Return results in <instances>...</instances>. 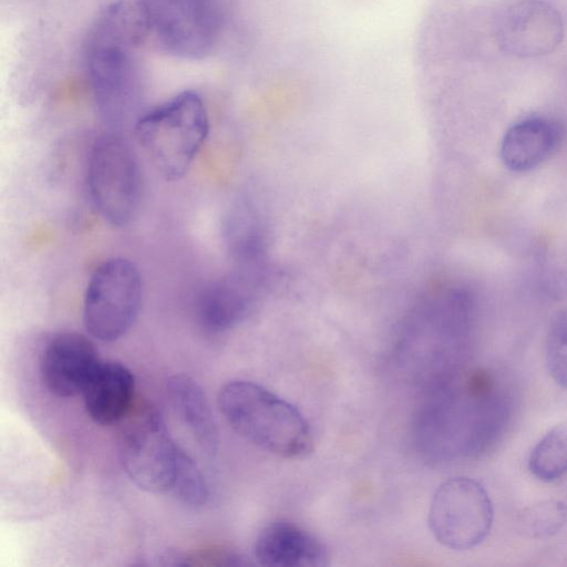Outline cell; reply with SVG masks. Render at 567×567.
Masks as SVG:
<instances>
[{
    "label": "cell",
    "mask_w": 567,
    "mask_h": 567,
    "mask_svg": "<svg viewBox=\"0 0 567 567\" xmlns=\"http://www.w3.org/2000/svg\"><path fill=\"white\" fill-rule=\"evenodd\" d=\"M563 128L555 120L532 116L513 124L504 134L501 157L513 172H528L544 163L557 148Z\"/></svg>",
    "instance_id": "2e32d148"
},
{
    "label": "cell",
    "mask_w": 567,
    "mask_h": 567,
    "mask_svg": "<svg viewBox=\"0 0 567 567\" xmlns=\"http://www.w3.org/2000/svg\"><path fill=\"white\" fill-rule=\"evenodd\" d=\"M143 286L137 267L114 257L100 264L90 277L83 300V322L95 339L111 342L134 323L142 302Z\"/></svg>",
    "instance_id": "8992f818"
},
{
    "label": "cell",
    "mask_w": 567,
    "mask_h": 567,
    "mask_svg": "<svg viewBox=\"0 0 567 567\" xmlns=\"http://www.w3.org/2000/svg\"><path fill=\"white\" fill-rule=\"evenodd\" d=\"M209 132L202 96L183 91L141 113L134 135L158 173L169 182L181 179L192 166Z\"/></svg>",
    "instance_id": "277c9868"
},
{
    "label": "cell",
    "mask_w": 567,
    "mask_h": 567,
    "mask_svg": "<svg viewBox=\"0 0 567 567\" xmlns=\"http://www.w3.org/2000/svg\"><path fill=\"white\" fill-rule=\"evenodd\" d=\"M528 470L543 482H553L567 473V419L550 427L534 445Z\"/></svg>",
    "instance_id": "d6986e66"
},
{
    "label": "cell",
    "mask_w": 567,
    "mask_h": 567,
    "mask_svg": "<svg viewBox=\"0 0 567 567\" xmlns=\"http://www.w3.org/2000/svg\"><path fill=\"white\" fill-rule=\"evenodd\" d=\"M564 37L559 11L544 0H520L502 13L496 40L502 49L520 58L542 56L553 52Z\"/></svg>",
    "instance_id": "7c38bea8"
},
{
    "label": "cell",
    "mask_w": 567,
    "mask_h": 567,
    "mask_svg": "<svg viewBox=\"0 0 567 567\" xmlns=\"http://www.w3.org/2000/svg\"><path fill=\"white\" fill-rule=\"evenodd\" d=\"M87 190L99 215L123 227L136 216L142 199V175L131 145L118 134L101 136L87 163Z\"/></svg>",
    "instance_id": "5b68a950"
},
{
    "label": "cell",
    "mask_w": 567,
    "mask_h": 567,
    "mask_svg": "<svg viewBox=\"0 0 567 567\" xmlns=\"http://www.w3.org/2000/svg\"><path fill=\"white\" fill-rule=\"evenodd\" d=\"M82 395L91 420L100 425H111L131 413L135 378L121 362H101Z\"/></svg>",
    "instance_id": "9a60e30c"
},
{
    "label": "cell",
    "mask_w": 567,
    "mask_h": 567,
    "mask_svg": "<svg viewBox=\"0 0 567 567\" xmlns=\"http://www.w3.org/2000/svg\"><path fill=\"white\" fill-rule=\"evenodd\" d=\"M493 516V504L484 486L471 477L456 476L436 488L427 522L442 546L468 550L488 536Z\"/></svg>",
    "instance_id": "9c48e42d"
},
{
    "label": "cell",
    "mask_w": 567,
    "mask_h": 567,
    "mask_svg": "<svg viewBox=\"0 0 567 567\" xmlns=\"http://www.w3.org/2000/svg\"><path fill=\"white\" fill-rule=\"evenodd\" d=\"M169 493L178 502L190 507L203 506L208 499L209 492L204 475L184 450L179 455Z\"/></svg>",
    "instance_id": "44dd1931"
},
{
    "label": "cell",
    "mask_w": 567,
    "mask_h": 567,
    "mask_svg": "<svg viewBox=\"0 0 567 567\" xmlns=\"http://www.w3.org/2000/svg\"><path fill=\"white\" fill-rule=\"evenodd\" d=\"M254 558L267 567H321L329 564L327 546L311 532L288 519L265 526L256 537Z\"/></svg>",
    "instance_id": "5bb4252c"
},
{
    "label": "cell",
    "mask_w": 567,
    "mask_h": 567,
    "mask_svg": "<svg viewBox=\"0 0 567 567\" xmlns=\"http://www.w3.org/2000/svg\"><path fill=\"white\" fill-rule=\"evenodd\" d=\"M145 18L163 51L189 60L210 54L224 25L219 0H150Z\"/></svg>",
    "instance_id": "30bf717a"
},
{
    "label": "cell",
    "mask_w": 567,
    "mask_h": 567,
    "mask_svg": "<svg viewBox=\"0 0 567 567\" xmlns=\"http://www.w3.org/2000/svg\"><path fill=\"white\" fill-rule=\"evenodd\" d=\"M483 370L453 375L422 393L411 423L416 453L440 464L474 457L492 447L512 413L506 388Z\"/></svg>",
    "instance_id": "6da1fadb"
},
{
    "label": "cell",
    "mask_w": 567,
    "mask_h": 567,
    "mask_svg": "<svg viewBox=\"0 0 567 567\" xmlns=\"http://www.w3.org/2000/svg\"><path fill=\"white\" fill-rule=\"evenodd\" d=\"M566 520V505L558 499H545L523 508L517 525L525 537L546 539L559 533Z\"/></svg>",
    "instance_id": "ffe728a7"
},
{
    "label": "cell",
    "mask_w": 567,
    "mask_h": 567,
    "mask_svg": "<svg viewBox=\"0 0 567 567\" xmlns=\"http://www.w3.org/2000/svg\"><path fill=\"white\" fill-rule=\"evenodd\" d=\"M182 447L162 414L152 405L128 417L118 440V454L130 480L150 493H169Z\"/></svg>",
    "instance_id": "52a82bcc"
},
{
    "label": "cell",
    "mask_w": 567,
    "mask_h": 567,
    "mask_svg": "<svg viewBox=\"0 0 567 567\" xmlns=\"http://www.w3.org/2000/svg\"><path fill=\"white\" fill-rule=\"evenodd\" d=\"M218 406L239 436L267 453L299 458L312 451L313 434L305 415L264 385L229 381L219 391Z\"/></svg>",
    "instance_id": "3957f363"
},
{
    "label": "cell",
    "mask_w": 567,
    "mask_h": 567,
    "mask_svg": "<svg viewBox=\"0 0 567 567\" xmlns=\"http://www.w3.org/2000/svg\"><path fill=\"white\" fill-rule=\"evenodd\" d=\"M225 237L234 266L267 265V240L258 214L247 204L236 206L227 218Z\"/></svg>",
    "instance_id": "ac0fdd59"
},
{
    "label": "cell",
    "mask_w": 567,
    "mask_h": 567,
    "mask_svg": "<svg viewBox=\"0 0 567 567\" xmlns=\"http://www.w3.org/2000/svg\"><path fill=\"white\" fill-rule=\"evenodd\" d=\"M101 362L94 343L86 336L60 332L42 351L40 374L52 394L70 398L83 393Z\"/></svg>",
    "instance_id": "4fadbf2b"
},
{
    "label": "cell",
    "mask_w": 567,
    "mask_h": 567,
    "mask_svg": "<svg viewBox=\"0 0 567 567\" xmlns=\"http://www.w3.org/2000/svg\"><path fill=\"white\" fill-rule=\"evenodd\" d=\"M268 279L267 266L235 267L227 276L210 281L197 293L195 315L209 333L226 332L251 312Z\"/></svg>",
    "instance_id": "8fae6325"
},
{
    "label": "cell",
    "mask_w": 567,
    "mask_h": 567,
    "mask_svg": "<svg viewBox=\"0 0 567 567\" xmlns=\"http://www.w3.org/2000/svg\"><path fill=\"white\" fill-rule=\"evenodd\" d=\"M106 20L96 29L87 51V73L95 105L112 127L125 124L138 103L135 66L121 30Z\"/></svg>",
    "instance_id": "ba28073f"
},
{
    "label": "cell",
    "mask_w": 567,
    "mask_h": 567,
    "mask_svg": "<svg viewBox=\"0 0 567 567\" xmlns=\"http://www.w3.org/2000/svg\"><path fill=\"white\" fill-rule=\"evenodd\" d=\"M545 360L551 379L567 389V308L558 311L549 323Z\"/></svg>",
    "instance_id": "7402d4cb"
},
{
    "label": "cell",
    "mask_w": 567,
    "mask_h": 567,
    "mask_svg": "<svg viewBox=\"0 0 567 567\" xmlns=\"http://www.w3.org/2000/svg\"><path fill=\"white\" fill-rule=\"evenodd\" d=\"M473 320V299L460 287L423 296L395 334L391 359L404 381L422 393L462 370Z\"/></svg>",
    "instance_id": "7a4b0ae2"
},
{
    "label": "cell",
    "mask_w": 567,
    "mask_h": 567,
    "mask_svg": "<svg viewBox=\"0 0 567 567\" xmlns=\"http://www.w3.org/2000/svg\"><path fill=\"white\" fill-rule=\"evenodd\" d=\"M169 401L190 434L208 455L218 450V429L202 386L186 374H175L167 382Z\"/></svg>",
    "instance_id": "e0dca14e"
}]
</instances>
